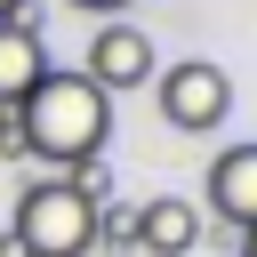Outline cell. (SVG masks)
Segmentation results:
<instances>
[{
  "label": "cell",
  "instance_id": "cell-1",
  "mask_svg": "<svg viewBox=\"0 0 257 257\" xmlns=\"http://www.w3.org/2000/svg\"><path fill=\"white\" fill-rule=\"evenodd\" d=\"M16 120H24V153H40L48 177H64V169H80V161H104L112 96H96V88L80 80V64H72V72L48 64V80L16 104Z\"/></svg>",
  "mask_w": 257,
  "mask_h": 257
},
{
  "label": "cell",
  "instance_id": "cell-2",
  "mask_svg": "<svg viewBox=\"0 0 257 257\" xmlns=\"http://www.w3.org/2000/svg\"><path fill=\"white\" fill-rule=\"evenodd\" d=\"M8 241H16L24 257H88V249H96V209H88L64 177H32V185L16 193Z\"/></svg>",
  "mask_w": 257,
  "mask_h": 257
},
{
  "label": "cell",
  "instance_id": "cell-3",
  "mask_svg": "<svg viewBox=\"0 0 257 257\" xmlns=\"http://www.w3.org/2000/svg\"><path fill=\"white\" fill-rule=\"evenodd\" d=\"M153 96H161V120L185 128V137H209L233 120V72L209 64V56H185V64H161L153 72Z\"/></svg>",
  "mask_w": 257,
  "mask_h": 257
},
{
  "label": "cell",
  "instance_id": "cell-4",
  "mask_svg": "<svg viewBox=\"0 0 257 257\" xmlns=\"http://www.w3.org/2000/svg\"><path fill=\"white\" fill-rule=\"evenodd\" d=\"M153 72H161L153 32H145V24H120V16H112V24L88 40V56H80V80H88L96 96H137Z\"/></svg>",
  "mask_w": 257,
  "mask_h": 257
},
{
  "label": "cell",
  "instance_id": "cell-5",
  "mask_svg": "<svg viewBox=\"0 0 257 257\" xmlns=\"http://www.w3.org/2000/svg\"><path fill=\"white\" fill-rule=\"evenodd\" d=\"M209 209L233 225V233H249L257 225V145H225L217 161H209Z\"/></svg>",
  "mask_w": 257,
  "mask_h": 257
},
{
  "label": "cell",
  "instance_id": "cell-6",
  "mask_svg": "<svg viewBox=\"0 0 257 257\" xmlns=\"http://www.w3.org/2000/svg\"><path fill=\"white\" fill-rule=\"evenodd\" d=\"M201 241V209L185 193H153L137 201V257H185Z\"/></svg>",
  "mask_w": 257,
  "mask_h": 257
},
{
  "label": "cell",
  "instance_id": "cell-7",
  "mask_svg": "<svg viewBox=\"0 0 257 257\" xmlns=\"http://www.w3.org/2000/svg\"><path fill=\"white\" fill-rule=\"evenodd\" d=\"M48 80V48L32 24H0V104H24Z\"/></svg>",
  "mask_w": 257,
  "mask_h": 257
},
{
  "label": "cell",
  "instance_id": "cell-8",
  "mask_svg": "<svg viewBox=\"0 0 257 257\" xmlns=\"http://www.w3.org/2000/svg\"><path fill=\"white\" fill-rule=\"evenodd\" d=\"M96 249L104 257H137V201H104L96 209Z\"/></svg>",
  "mask_w": 257,
  "mask_h": 257
},
{
  "label": "cell",
  "instance_id": "cell-9",
  "mask_svg": "<svg viewBox=\"0 0 257 257\" xmlns=\"http://www.w3.org/2000/svg\"><path fill=\"white\" fill-rule=\"evenodd\" d=\"M64 185H72L88 209H104V201H112V169H104V161H80V169H64Z\"/></svg>",
  "mask_w": 257,
  "mask_h": 257
},
{
  "label": "cell",
  "instance_id": "cell-10",
  "mask_svg": "<svg viewBox=\"0 0 257 257\" xmlns=\"http://www.w3.org/2000/svg\"><path fill=\"white\" fill-rule=\"evenodd\" d=\"M0 161H24V120H16V104H0Z\"/></svg>",
  "mask_w": 257,
  "mask_h": 257
},
{
  "label": "cell",
  "instance_id": "cell-11",
  "mask_svg": "<svg viewBox=\"0 0 257 257\" xmlns=\"http://www.w3.org/2000/svg\"><path fill=\"white\" fill-rule=\"evenodd\" d=\"M0 24H32V32H40V8H32V0H0Z\"/></svg>",
  "mask_w": 257,
  "mask_h": 257
},
{
  "label": "cell",
  "instance_id": "cell-12",
  "mask_svg": "<svg viewBox=\"0 0 257 257\" xmlns=\"http://www.w3.org/2000/svg\"><path fill=\"white\" fill-rule=\"evenodd\" d=\"M72 8H96V16H112V8H128V0H72Z\"/></svg>",
  "mask_w": 257,
  "mask_h": 257
},
{
  "label": "cell",
  "instance_id": "cell-13",
  "mask_svg": "<svg viewBox=\"0 0 257 257\" xmlns=\"http://www.w3.org/2000/svg\"><path fill=\"white\" fill-rule=\"evenodd\" d=\"M241 257H257V225H249V233H241Z\"/></svg>",
  "mask_w": 257,
  "mask_h": 257
},
{
  "label": "cell",
  "instance_id": "cell-14",
  "mask_svg": "<svg viewBox=\"0 0 257 257\" xmlns=\"http://www.w3.org/2000/svg\"><path fill=\"white\" fill-rule=\"evenodd\" d=\"M0 257H24V249H16V241H8V233H0Z\"/></svg>",
  "mask_w": 257,
  "mask_h": 257
}]
</instances>
